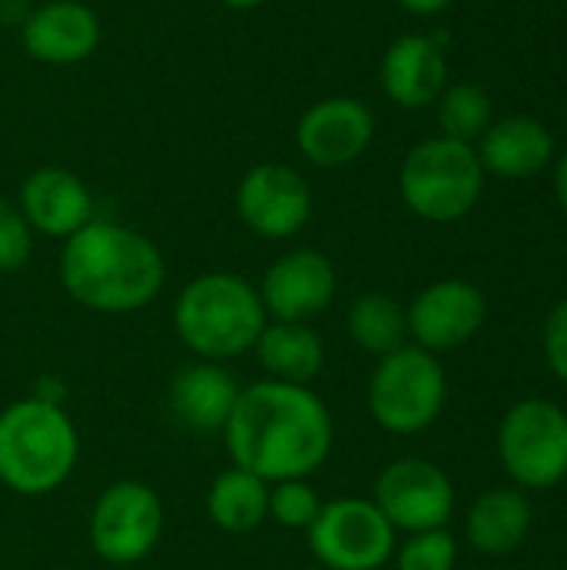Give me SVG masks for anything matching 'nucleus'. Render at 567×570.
I'll return each instance as SVG.
<instances>
[{"label":"nucleus","instance_id":"f257e3e1","mask_svg":"<svg viewBox=\"0 0 567 570\" xmlns=\"http://www.w3.org/2000/svg\"><path fill=\"white\" fill-rule=\"evenodd\" d=\"M234 468L267 484L311 478L334 448V421L328 404L304 384L257 381L241 387L224 424Z\"/></svg>","mask_w":567,"mask_h":570},{"label":"nucleus","instance_id":"f03ea898","mask_svg":"<svg viewBox=\"0 0 567 570\" xmlns=\"http://www.w3.org/2000/svg\"><path fill=\"white\" fill-rule=\"evenodd\" d=\"M164 277L157 244L114 220H87L60 250L63 291L97 314H130L154 304Z\"/></svg>","mask_w":567,"mask_h":570},{"label":"nucleus","instance_id":"7ed1b4c3","mask_svg":"<svg viewBox=\"0 0 567 570\" xmlns=\"http://www.w3.org/2000/svg\"><path fill=\"white\" fill-rule=\"evenodd\" d=\"M80 454L74 421L57 401L23 397L0 411V481L23 498L57 491Z\"/></svg>","mask_w":567,"mask_h":570},{"label":"nucleus","instance_id":"20e7f679","mask_svg":"<svg viewBox=\"0 0 567 570\" xmlns=\"http://www.w3.org/2000/svg\"><path fill=\"white\" fill-rule=\"evenodd\" d=\"M267 327V311L254 284L231 271L194 277L174 304V331L204 361H227L251 351Z\"/></svg>","mask_w":567,"mask_h":570},{"label":"nucleus","instance_id":"39448f33","mask_svg":"<svg viewBox=\"0 0 567 570\" xmlns=\"http://www.w3.org/2000/svg\"><path fill=\"white\" fill-rule=\"evenodd\" d=\"M398 184L414 217L428 224H454L468 217L481 200L485 167L478 160L475 144L428 137L408 150Z\"/></svg>","mask_w":567,"mask_h":570},{"label":"nucleus","instance_id":"423d86ee","mask_svg":"<svg viewBox=\"0 0 567 570\" xmlns=\"http://www.w3.org/2000/svg\"><path fill=\"white\" fill-rule=\"evenodd\" d=\"M448 401V377L441 361L418 347L404 344L394 354L381 357L368 384V411L391 434L428 431Z\"/></svg>","mask_w":567,"mask_h":570},{"label":"nucleus","instance_id":"0eeeda50","mask_svg":"<svg viewBox=\"0 0 567 570\" xmlns=\"http://www.w3.org/2000/svg\"><path fill=\"white\" fill-rule=\"evenodd\" d=\"M498 454L521 491H551L567 478V411L548 397L508 407L498 428Z\"/></svg>","mask_w":567,"mask_h":570},{"label":"nucleus","instance_id":"6e6552de","mask_svg":"<svg viewBox=\"0 0 567 570\" xmlns=\"http://www.w3.org/2000/svg\"><path fill=\"white\" fill-rule=\"evenodd\" d=\"M311 554L328 570H378L398 551V531L368 498L328 501L307 528Z\"/></svg>","mask_w":567,"mask_h":570},{"label":"nucleus","instance_id":"1a4fd4ad","mask_svg":"<svg viewBox=\"0 0 567 570\" xmlns=\"http://www.w3.org/2000/svg\"><path fill=\"white\" fill-rule=\"evenodd\" d=\"M164 534V504L154 488L140 481H117L104 488L90 511V544L107 564L144 561Z\"/></svg>","mask_w":567,"mask_h":570},{"label":"nucleus","instance_id":"9d476101","mask_svg":"<svg viewBox=\"0 0 567 570\" xmlns=\"http://www.w3.org/2000/svg\"><path fill=\"white\" fill-rule=\"evenodd\" d=\"M371 501L394 531L421 534L448 528L454 514V484L438 464L424 458H401L378 474Z\"/></svg>","mask_w":567,"mask_h":570},{"label":"nucleus","instance_id":"9b49d317","mask_svg":"<svg viewBox=\"0 0 567 570\" xmlns=\"http://www.w3.org/2000/svg\"><path fill=\"white\" fill-rule=\"evenodd\" d=\"M241 224L264 240H287L301 234L311 220V184L291 164H257L251 167L234 194Z\"/></svg>","mask_w":567,"mask_h":570},{"label":"nucleus","instance_id":"f8f14e48","mask_svg":"<svg viewBox=\"0 0 567 570\" xmlns=\"http://www.w3.org/2000/svg\"><path fill=\"white\" fill-rule=\"evenodd\" d=\"M374 140V114L358 97H324L311 104L294 127L301 157L314 167L338 170L354 164Z\"/></svg>","mask_w":567,"mask_h":570},{"label":"nucleus","instance_id":"ddd939ff","mask_svg":"<svg viewBox=\"0 0 567 570\" xmlns=\"http://www.w3.org/2000/svg\"><path fill=\"white\" fill-rule=\"evenodd\" d=\"M404 314H408V337H414L418 347L438 354L468 344L485 327L488 301L471 281L448 277L428 284Z\"/></svg>","mask_w":567,"mask_h":570},{"label":"nucleus","instance_id":"4468645a","mask_svg":"<svg viewBox=\"0 0 567 570\" xmlns=\"http://www.w3.org/2000/svg\"><path fill=\"white\" fill-rule=\"evenodd\" d=\"M257 294H261L267 317L287 321V324H307L311 317L331 307L338 294V271L331 257H324L321 250L297 247V250L281 254L267 267Z\"/></svg>","mask_w":567,"mask_h":570},{"label":"nucleus","instance_id":"2eb2a0df","mask_svg":"<svg viewBox=\"0 0 567 570\" xmlns=\"http://www.w3.org/2000/svg\"><path fill=\"white\" fill-rule=\"evenodd\" d=\"M100 17L84 0H43L20 23V47L47 67H74L100 47Z\"/></svg>","mask_w":567,"mask_h":570},{"label":"nucleus","instance_id":"dca6fc26","mask_svg":"<svg viewBox=\"0 0 567 570\" xmlns=\"http://www.w3.org/2000/svg\"><path fill=\"white\" fill-rule=\"evenodd\" d=\"M448 87L444 33H404L381 57V90L404 110L431 107Z\"/></svg>","mask_w":567,"mask_h":570},{"label":"nucleus","instance_id":"f3484780","mask_svg":"<svg viewBox=\"0 0 567 570\" xmlns=\"http://www.w3.org/2000/svg\"><path fill=\"white\" fill-rule=\"evenodd\" d=\"M17 207L33 234L67 240L94 220V197L87 184L67 167H37L23 177Z\"/></svg>","mask_w":567,"mask_h":570},{"label":"nucleus","instance_id":"a211bd4d","mask_svg":"<svg viewBox=\"0 0 567 570\" xmlns=\"http://www.w3.org/2000/svg\"><path fill=\"white\" fill-rule=\"evenodd\" d=\"M475 150H478L485 174H498L505 180H521V177L541 174L551 164L555 137L541 120L515 114V117L495 120L481 134Z\"/></svg>","mask_w":567,"mask_h":570},{"label":"nucleus","instance_id":"6ab92c4d","mask_svg":"<svg viewBox=\"0 0 567 570\" xmlns=\"http://www.w3.org/2000/svg\"><path fill=\"white\" fill-rule=\"evenodd\" d=\"M237 381L231 371H224L217 361L190 364L170 381V411L174 417L197 431V434H217L224 431L234 404H237Z\"/></svg>","mask_w":567,"mask_h":570},{"label":"nucleus","instance_id":"aec40b11","mask_svg":"<svg viewBox=\"0 0 567 570\" xmlns=\"http://www.w3.org/2000/svg\"><path fill=\"white\" fill-rule=\"evenodd\" d=\"M465 531L478 554H488V558L515 554L531 531V501L515 488L485 491L471 504Z\"/></svg>","mask_w":567,"mask_h":570},{"label":"nucleus","instance_id":"412c9836","mask_svg":"<svg viewBox=\"0 0 567 570\" xmlns=\"http://www.w3.org/2000/svg\"><path fill=\"white\" fill-rule=\"evenodd\" d=\"M254 351L261 367L271 374V381L307 387L324 371V341L307 324L267 321Z\"/></svg>","mask_w":567,"mask_h":570},{"label":"nucleus","instance_id":"4be33fe9","mask_svg":"<svg viewBox=\"0 0 567 570\" xmlns=\"http://www.w3.org/2000/svg\"><path fill=\"white\" fill-rule=\"evenodd\" d=\"M271 484L244 468L217 474L207 491V518L227 534H247L267 521Z\"/></svg>","mask_w":567,"mask_h":570},{"label":"nucleus","instance_id":"5701e85b","mask_svg":"<svg viewBox=\"0 0 567 570\" xmlns=\"http://www.w3.org/2000/svg\"><path fill=\"white\" fill-rule=\"evenodd\" d=\"M348 334L361 351L388 357L408 341V314L391 294L368 291L348 311Z\"/></svg>","mask_w":567,"mask_h":570},{"label":"nucleus","instance_id":"b1692460","mask_svg":"<svg viewBox=\"0 0 567 570\" xmlns=\"http://www.w3.org/2000/svg\"><path fill=\"white\" fill-rule=\"evenodd\" d=\"M441 137L475 144L495 124V107L485 87L478 83H448L444 94L434 100Z\"/></svg>","mask_w":567,"mask_h":570},{"label":"nucleus","instance_id":"393cba45","mask_svg":"<svg viewBox=\"0 0 567 570\" xmlns=\"http://www.w3.org/2000/svg\"><path fill=\"white\" fill-rule=\"evenodd\" d=\"M324 501L317 498V491L307 484V478L297 481H277L271 484V501H267V518H274L281 528L291 531H307L317 514H321Z\"/></svg>","mask_w":567,"mask_h":570},{"label":"nucleus","instance_id":"a878e982","mask_svg":"<svg viewBox=\"0 0 567 570\" xmlns=\"http://www.w3.org/2000/svg\"><path fill=\"white\" fill-rule=\"evenodd\" d=\"M458 564V541L448 528L411 534L398 548V570H454Z\"/></svg>","mask_w":567,"mask_h":570},{"label":"nucleus","instance_id":"bb28decb","mask_svg":"<svg viewBox=\"0 0 567 570\" xmlns=\"http://www.w3.org/2000/svg\"><path fill=\"white\" fill-rule=\"evenodd\" d=\"M33 254V230L23 220L20 207L0 197V274L20 271Z\"/></svg>","mask_w":567,"mask_h":570},{"label":"nucleus","instance_id":"cd10ccee","mask_svg":"<svg viewBox=\"0 0 567 570\" xmlns=\"http://www.w3.org/2000/svg\"><path fill=\"white\" fill-rule=\"evenodd\" d=\"M541 347H545V361H548L551 374L567 384V297L561 304H555V311L548 314Z\"/></svg>","mask_w":567,"mask_h":570},{"label":"nucleus","instance_id":"c85d7f7f","mask_svg":"<svg viewBox=\"0 0 567 570\" xmlns=\"http://www.w3.org/2000/svg\"><path fill=\"white\" fill-rule=\"evenodd\" d=\"M454 0H398L401 10L414 13V17H438L451 7Z\"/></svg>","mask_w":567,"mask_h":570},{"label":"nucleus","instance_id":"c756f323","mask_svg":"<svg viewBox=\"0 0 567 570\" xmlns=\"http://www.w3.org/2000/svg\"><path fill=\"white\" fill-rule=\"evenodd\" d=\"M30 13V7H27V0H0V20H7V23H23V17Z\"/></svg>","mask_w":567,"mask_h":570},{"label":"nucleus","instance_id":"7c9ffc66","mask_svg":"<svg viewBox=\"0 0 567 570\" xmlns=\"http://www.w3.org/2000/svg\"><path fill=\"white\" fill-rule=\"evenodd\" d=\"M555 190H558V200L567 210V154L558 160V170H555Z\"/></svg>","mask_w":567,"mask_h":570},{"label":"nucleus","instance_id":"2f4dec72","mask_svg":"<svg viewBox=\"0 0 567 570\" xmlns=\"http://www.w3.org/2000/svg\"><path fill=\"white\" fill-rule=\"evenodd\" d=\"M227 10H257V7H264L267 0H221Z\"/></svg>","mask_w":567,"mask_h":570},{"label":"nucleus","instance_id":"473e14b6","mask_svg":"<svg viewBox=\"0 0 567 570\" xmlns=\"http://www.w3.org/2000/svg\"><path fill=\"white\" fill-rule=\"evenodd\" d=\"M565 120H567V107H565Z\"/></svg>","mask_w":567,"mask_h":570}]
</instances>
